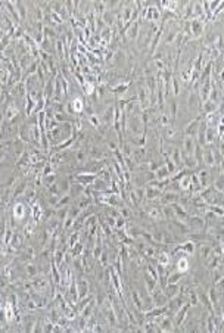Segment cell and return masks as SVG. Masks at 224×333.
I'll list each match as a JSON object with an SVG mask.
<instances>
[{
  "label": "cell",
  "mask_w": 224,
  "mask_h": 333,
  "mask_svg": "<svg viewBox=\"0 0 224 333\" xmlns=\"http://www.w3.org/2000/svg\"><path fill=\"white\" fill-rule=\"evenodd\" d=\"M72 106H74V111L75 112H81L83 111V100H81V99H74Z\"/></svg>",
  "instance_id": "obj_26"
},
{
  "label": "cell",
  "mask_w": 224,
  "mask_h": 333,
  "mask_svg": "<svg viewBox=\"0 0 224 333\" xmlns=\"http://www.w3.org/2000/svg\"><path fill=\"white\" fill-rule=\"evenodd\" d=\"M200 120H202V118H200V115H199V116H196L195 120L192 121L189 126H187V127L184 128V134H186V136H190V137H192V134H195V133H196V128L199 127Z\"/></svg>",
  "instance_id": "obj_10"
},
{
  "label": "cell",
  "mask_w": 224,
  "mask_h": 333,
  "mask_svg": "<svg viewBox=\"0 0 224 333\" xmlns=\"http://www.w3.org/2000/svg\"><path fill=\"white\" fill-rule=\"evenodd\" d=\"M159 167H161V162H156V161H152L151 164H149V171H151V173H155L156 169L159 168Z\"/></svg>",
  "instance_id": "obj_32"
},
{
  "label": "cell",
  "mask_w": 224,
  "mask_h": 333,
  "mask_svg": "<svg viewBox=\"0 0 224 333\" xmlns=\"http://www.w3.org/2000/svg\"><path fill=\"white\" fill-rule=\"evenodd\" d=\"M84 156H86V155H84V152H78L77 159H78V161H83V159H84Z\"/></svg>",
  "instance_id": "obj_38"
},
{
  "label": "cell",
  "mask_w": 224,
  "mask_h": 333,
  "mask_svg": "<svg viewBox=\"0 0 224 333\" xmlns=\"http://www.w3.org/2000/svg\"><path fill=\"white\" fill-rule=\"evenodd\" d=\"M170 111H171V124L174 126V121H175V118H177V100H175V99H171Z\"/></svg>",
  "instance_id": "obj_21"
},
{
  "label": "cell",
  "mask_w": 224,
  "mask_h": 333,
  "mask_svg": "<svg viewBox=\"0 0 224 333\" xmlns=\"http://www.w3.org/2000/svg\"><path fill=\"white\" fill-rule=\"evenodd\" d=\"M80 252H81V245H77V246H75V249L72 251V254H74V255H78Z\"/></svg>",
  "instance_id": "obj_36"
},
{
  "label": "cell",
  "mask_w": 224,
  "mask_h": 333,
  "mask_svg": "<svg viewBox=\"0 0 224 333\" xmlns=\"http://www.w3.org/2000/svg\"><path fill=\"white\" fill-rule=\"evenodd\" d=\"M159 199H161V203L167 205V203H174V202H177V201L180 199V196H179V193H177V192H170V190H167L165 193H161Z\"/></svg>",
  "instance_id": "obj_3"
},
{
  "label": "cell",
  "mask_w": 224,
  "mask_h": 333,
  "mask_svg": "<svg viewBox=\"0 0 224 333\" xmlns=\"http://www.w3.org/2000/svg\"><path fill=\"white\" fill-rule=\"evenodd\" d=\"M183 148H184V150H183V153H184V155H192V153H193V150H195V140H193V137L186 136L184 140H183Z\"/></svg>",
  "instance_id": "obj_6"
},
{
  "label": "cell",
  "mask_w": 224,
  "mask_h": 333,
  "mask_svg": "<svg viewBox=\"0 0 224 333\" xmlns=\"http://www.w3.org/2000/svg\"><path fill=\"white\" fill-rule=\"evenodd\" d=\"M130 130L133 131L134 136H137L141 133V130H146V128H141V121L137 116H133L131 120H130Z\"/></svg>",
  "instance_id": "obj_9"
},
{
  "label": "cell",
  "mask_w": 224,
  "mask_h": 333,
  "mask_svg": "<svg viewBox=\"0 0 224 333\" xmlns=\"http://www.w3.org/2000/svg\"><path fill=\"white\" fill-rule=\"evenodd\" d=\"M27 271H28V276H31V277L37 274V268L34 266H27Z\"/></svg>",
  "instance_id": "obj_33"
},
{
  "label": "cell",
  "mask_w": 224,
  "mask_h": 333,
  "mask_svg": "<svg viewBox=\"0 0 224 333\" xmlns=\"http://www.w3.org/2000/svg\"><path fill=\"white\" fill-rule=\"evenodd\" d=\"M162 292L165 293V296L168 299H171V298H174L175 295L180 292V286L177 285V283H171V285H167L165 287L162 289Z\"/></svg>",
  "instance_id": "obj_5"
},
{
  "label": "cell",
  "mask_w": 224,
  "mask_h": 333,
  "mask_svg": "<svg viewBox=\"0 0 224 333\" xmlns=\"http://www.w3.org/2000/svg\"><path fill=\"white\" fill-rule=\"evenodd\" d=\"M170 159L174 162V165L177 167V169L181 168L183 167V161H181V150L179 149V148H173V150H171V156Z\"/></svg>",
  "instance_id": "obj_7"
},
{
  "label": "cell",
  "mask_w": 224,
  "mask_h": 333,
  "mask_svg": "<svg viewBox=\"0 0 224 333\" xmlns=\"http://www.w3.org/2000/svg\"><path fill=\"white\" fill-rule=\"evenodd\" d=\"M190 24V34L193 39H198L204 33V21L202 19H189Z\"/></svg>",
  "instance_id": "obj_1"
},
{
  "label": "cell",
  "mask_w": 224,
  "mask_h": 333,
  "mask_svg": "<svg viewBox=\"0 0 224 333\" xmlns=\"http://www.w3.org/2000/svg\"><path fill=\"white\" fill-rule=\"evenodd\" d=\"M208 209H210L212 214H215L217 217H223V207H221V205H210Z\"/></svg>",
  "instance_id": "obj_24"
},
{
  "label": "cell",
  "mask_w": 224,
  "mask_h": 333,
  "mask_svg": "<svg viewBox=\"0 0 224 333\" xmlns=\"http://www.w3.org/2000/svg\"><path fill=\"white\" fill-rule=\"evenodd\" d=\"M202 159H204L206 167H214L215 165L214 152H212V146L211 145H208V149L205 150V152H202Z\"/></svg>",
  "instance_id": "obj_4"
},
{
  "label": "cell",
  "mask_w": 224,
  "mask_h": 333,
  "mask_svg": "<svg viewBox=\"0 0 224 333\" xmlns=\"http://www.w3.org/2000/svg\"><path fill=\"white\" fill-rule=\"evenodd\" d=\"M153 174H155V180H164L165 177H168V175H170V173H168L167 167H164V165H161V167L156 169Z\"/></svg>",
  "instance_id": "obj_16"
},
{
  "label": "cell",
  "mask_w": 224,
  "mask_h": 333,
  "mask_svg": "<svg viewBox=\"0 0 224 333\" xmlns=\"http://www.w3.org/2000/svg\"><path fill=\"white\" fill-rule=\"evenodd\" d=\"M186 276V273H181V271H177V273H173L167 277V285H171V283H177L179 280H181Z\"/></svg>",
  "instance_id": "obj_15"
},
{
  "label": "cell",
  "mask_w": 224,
  "mask_h": 333,
  "mask_svg": "<svg viewBox=\"0 0 224 333\" xmlns=\"http://www.w3.org/2000/svg\"><path fill=\"white\" fill-rule=\"evenodd\" d=\"M171 223H173L175 228H177V230H179L180 233H183V234H187V233H190V230H192V228H190V227L187 226V224H184L183 221H179V220H173Z\"/></svg>",
  "instance_id": "obj_13"
},
{
  "label": "cell",
  "mask_w": 224,
  "mask_h": 333,
  "mask_svg": "<svg viewBox=\"0 0 224 333\" xmlns=\"http://www.w3.org/2000/svg\"><path fill=\"white\" fill-rule=\"evenodd\" d=\"M90 122H92L93 126H96V127H99V124H100V122H99V118L96 115H92V116H90Z\"/></svg>",
  "instance_id": "obj_34"
},
{
  "label": "cell",
  "mask_w": 224,
  "mask_h": 333,
  "mask_svg": "<svg viewBox=\"0 0 224 333\" xmlns=\"http://www.w3.org/2000/svg\"><path fill=\"white\" fill-rule=\"evenodd\" d=\"M87 283L86 282H80V298H83L84 295L87 293Z\"/></svg>",
  "instance_id": "obj_31"
},
{
  "label": "cell",
  "mask_w": 224,
  "mask_h": 333,
  "mask_svg": "<svg viewBox=\"0 0 224 333\" xmlns=\"http://www.w3.org/2000/svg\"><path fill=\"white\" fill-rule=\"evenodd\" d=\"M131 299L134 302L137 309H143V301H141V296H139L136 290H131Z\"/></svg>",
  "instance_id": "obj_20"
},
{
  "label": "cell",
  "mask_w": 224,
  "mask_h": 333,
  "mask_svg": "<svg viewBox=\"0 0 224 333\" xmlns=\"http://www.w3.org/2000/svg\"><path fill=\"white\" fill-rule=\"evenodd\" d=\"M164 158H165V162H167V169H168V173L170 174H173V173H175L177 171V167L174 165V162L170 159V155H167V153H164Z\"/></svg>",
  "instance_id": "obj_22"
},
{
  "label": "cell",
  "mask_w": 224,
  "mask_h": 333,
  "mask_svg": "<svg viewBox=\"0 0 224 333\" xmlns=\"http://www.w3.org/2000/svg\"><path fill=\"white\" fill-rule=\"evenodd\" d=\"M46 181H47V184H52L55 181V175H49V177L46 179Z\"/></svg>",
  "instance_id": "obj_37"
},
{
  "label": "cell",
  "mask_w": 224,
  "mask_h": 333,
  "mask_svg": "<svg viewBox=\"0 0 224 333\" xmlns=\"http://www.w3.org/2000/svg\"><path fill=\"white\" fill-rule=\"evenodd\" d=\"M77 237H78V234H77V233H75V234H74V236H72V239L69 240V246H71V248L74 246V243H75V240H77Z\"/></svg>",
  "instance_id": "obj_35"
},
{
  "label": "cell",
  "mask_w": 224,
  "mask_h": 333,
  "mask_svg": "<svg viewBox=\"0 0 224 333\" xmlns=\"http://www.w3.org/2000/svg\"><path fill=\"white\" fill-rule=\"evenodd\" d=\"M171 83H173V87H174V94H179V92H180V86H179V80H177L175 75L171 78Z\"/></svg>",
  "instance_id": "obj_30"
},
{
  "label": "cell",
  "mask_w": 224,
  "mask_h": 333,
  "mask_svg": "<svg viewBox=\"0 0 224 333\" xmlns=\"http://www.w3.org/2000/svg\"><path fill=\"white\" fill-rule=\"evenodd\" d=\"M147 217L149 218H153L155 221H161V220H164V215H162V211L159 209V208L156 207H151L149 209H147Z\"/></svg>",
  "instance_id": "obj_12"
},
{
  "label": "cell",
  "mask_w": 224,
  "mask_h": 333,
  "mask_svg": "<svg viewBox=\"0 0 224 333\" xmlns=\"http://www.w3.org/2000/svg\"><path fill=\"white\" fill-rule=\"evenodd\" d=\"M211 252H212V249L210 246H202L200 248V260L204 261V262H206V260L211 255Z\"/></svg>",
  "instance_id": "obj_23"
},
{
  "label": "cell",
  "mask_w": 224,
  "mask_h": 333,
  "mask_svg": "<svg viewBox=\"0 0 224 333\" xmlns=\"http://www.w3.org/2000/svg\"><path fill=\"white\" fill-rule=\"evenodd\" d=\"M171 208H173V211H174V215H177V218H180L181 221H187V218H189L190 214L181 207L180 203H175V202L171 203Z\"/></svg>",
  "instance_id": "obj_2"
},
{
  "label": "cell",
  "mask_w": 224,
  "mask_h": 333,
  "mask_svg": "<svg viewBox=\"0 0 224 333\" xmlns=\"http://www.w3.org/2000/svg\"><path fill=\"white\" fill-rule=\"evenodd\" d=\"M78 181L80 183H92V181H94V175H78L77 177Z\"/></svg>",
  "instance_id": "obj_27"
},
{
  "label": "cell",
  "mask_w": 224,
  "mask_h": 333,
  "mask_svg": "<svg viewBox=\"0 0 224 333\" xmlns=\"http://www.w3.org/2000/svg\"><path fill=\"white\" fill-rule=\"evenodd\" d=\"M137 33H139V22H136V24L133 25V28L128 31V37H130V39H136Z\"/></svg>",
  "instance_id": "obj_28"
},
{
  "label": "cell",
  "mask_w": 224,
  "mask_h": 333,
  "mask_svg": "<svg viewBox=\"0 0 224 333\" xmlns=\"http://www.w3.org/2000/svg\"><path fill=\"white\" fill-rule=\"evenodd\" d=\"M189 270V261L187 258H180L177 261V271H181V273H186Z\"/></svg>",
  "instance_id": "obj_19"
},
{
  "label": "cell",
  "mask_w": 224,
  "mask_h": 333,
  "mask_svg": "<svg viewBox=\"0 0 224 333\" xmlns=\"http://www.w3.org/2000/svg\"><path fill=\"white\" fill-rule=\"evenodd\" d=\"M156 261H158V264H159V266L167 267L168 264H170V254H167L165 251H159Z\"/></svg>",
  "instance_id": "obj_14"
},
{
  "label": "cell",
  "mask_w": 224,
  "mask_h": 333,
  "mask_svg": "<svg viewBox=\"0 0 224 333\" xmlns=\"http://www.w3.org/2000/svg\"><path fill=\"white\" fill-rule=\"evenodd\" d=\"M162 215H164L165 218L173 220V217H174V211H173V208H171V207H164V208H162Z\"/></svg>",
  "instance_id": "obj_25"
},
{
  "label": "cell",
  "mask_w": 224,
  "mask_h": 333,
  "mask_svg": "<svg viewBox=\"0 0 224 333\" xmlns=\"http://www.w3.org/2000/svg\"><path fill=\"white\" fill-rule=\"evenodd\" d=\"M180 248H181V251L184 252V254H189V255H192V254L195 252V243H193V240L186 242V243L180 245Z\"/></svg>",
  "instance_id": "obj_18"
},
{
  "label": "cell",
  "mask_w": 224,
  "mask_h": 333,
  "mask_svg": "<svg viewBox=\"0 0 224 333\" xmlns=\"http://www.w3.org/2000/svg\"><path fill=\"white\" fill-rule=\"evenodd\" d=\"M179 187L181 190H186V189L190 187V173H187L186 175H183L180 180H179Z\"/></svg>",
  "instance_id": "obj_17"
},
{
  "label": "cell",
  "mask_w": 224,
  "mask_h": 333,
  "mask_svg": "<svg viewBox=\"0 0 224 333\" xmlns=\"http://www.w3.org/2000/svg\"><path fill=\"white\" fill-rule=\"evenodd\" d=\"M202 108H204V114L210 115V114H214L215 111H218V103H215V102L208 99V100H205L202 103Z\"/></svg>",
  "instance_id": "obj_11"
},
{
  "label": "cell",
  "mask_w": 224,
  "mask_h": 333,
  "mask_svg": "<svg viewBox=\"0 0 224 333\" xmlns=\"http://www.w3.org/2000/svg\"><path fill=\"white\" fill-rule=\"evenodd\" d=\"M13 211H15V217H22V211H24V205L22 203H18L13 207Z\"/></svg>",
  "instance_id": "obj_29"
},
{
  "label": "cell",
  "mask_w": 224,
  "mask_h": 333,
  "mask_svg": "<svg viewBox=\"0 0 224 333\" xmlns=\"http://www.w3.org/2000/svg\"><path fill=\"white\" fill-rule=\"evenodd\" d=\"M161 189H156V187H149L145 189V201H152V199H158L161 196Z\"/></svg>",
  "instance_id": "obj_8"
}]
</instances>
